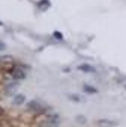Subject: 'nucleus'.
I'll return each mask as SVG.
<instances>
[{
  "instance_id": "obj_4",
  "label": "nucleus",
  "mask_w": 126,
  "mask_h": 127,
  "mask_svg": "<svg viewBox=\"0 0 126 127\" xmlns=\"http://www.w3.org/2000/svg\"><path fill=\"white\" fill-rule=\"evenodd\" d=\"M77 68L79 70L85 72V73H94L96 71V69L93 66L89 64H86V63L80 64L78 66Z\"/></svg>"
},
{
  "instance_id": "obj_11",
  "label": "nucleus",
  "mask_w": 126,
  "mask_h": 127,
  "mask_svg": "<svg viewBox=\"0 0 126 127\" xmlns=\"http://www.w3.org/2000/svg\"><path fill=\"white\" fill-rule=\"evenodd\" d=\"M54 35L56 38H58V39H61V38H63V35H62L61 33L59 32H58V31H56V32H54Z\"/></svg>"
},
{
  "instance_id": "obj_12",
  "label": "nucleus",
  "mask_w": 126,
  "mask_h": 127,
  "mask_svg": "<svg viewBox=\"0 0 126 127\" xmlns=\"http://www.w3.org/2000/svg\"><path fill=\"white\" fill-rule=\"evenodd\" d=\"M6 45L2 41L0 40V51H2L6 49Z\"/></svg>"
},
{
  "instance_id": "obj_2",
  "label": "nucleus",
  "mask_w": 126,
  "mask_h": 127,
  "mask_svg": "<svg viewBox=\"0 0 126 127\" xmlns=\"http://www.w3.org/2000/svg\"><path fill=\"white\" fill-rule=\"evenodd\" d=\"M12 76L15 79H22L25 77V72L19 67H15L11 71Z\"/></svg>"
},
{
  "instance_id": "obj_7",
  "label": "nucleus",
  "mask_w": 126,
  "mask_h": 127,
  "mask_svg": "<svg viewBox=\"0 0 126 127\" xmlns=\"http://www.w3.org/2000/svg\"><path fill=\"white\" fill-rule=\"evenodd\" d=\"M25 99V97L24 95H23L22 94H19V95H16L14 99V103L16 105H20L24 102Z\"/></svg>"
},
{
  "instance_id": "obj_10",
  "label": "nucleus",
  "mask_w": 126,
  "mask_h": 127,
  "mask_svg": "<svg viewBox=\"0 0 126 127\" xmlns=\"http://www.w3.org/2000/svg\"><path fill=\"white\" fill-rule=\"evenodd\" d=\"M16 85L14 84H11L7 87V91L9 93H13L16 91Z\"/></svg>"
},
{
  "instance_id": "obj_5",
  "label": "nucleus",
  "mask_w": 126,
  "mask_h": 127,
  "mask_svg": "<svg viewBox=\"0 0 126 127\" xmlns=\"http://www.w3.org/2000/svg\"><path fill=\"white\" fill-rule=\"evenodd\" d=\"M50 5L49 0H40L38 3V7L42 11H44L49 8Z\"/></svg>"
},
{
  "instance_id": "obj_1",
  "label": "nucleus",
  "mask_w": 126,
  "mask_h": 127,
  "mask_svg": "<svg viewBox=\"0 0 126 127\" xmlns=\"http://www.w3.org/2000/svg\"><path fill=\"white\" fill-rule=\"evenodd\" d=\"M60 124V118L58 115H52L48 117L43 122L44 127H58Z\"/></svg>"
},
{
  "instance_id": "obj_9",
  "label": "nucleus",
  "mask_w": 126,
  "mask_h": 127,
  "mask_svg": "<svg viewBox=\"0 0 126 127\" xmlns=\"http://www.w3.org/2000/svg\"><path fill=\"white\" fill-rule=\"evenodd\" d=\"M84 89H85V91L86 92V93H96V90L93 88V87L90 86H85L84 87Z\"/></svg>"
},
{
  "instance_id": "obj_3",
  "label": "nucleus",
  "mask_w": 126,
  "mask_h": 127,
  "mask_svg": "<svg viewBox=\"0 0 126 127\" xmlns=\"http://www.w3.org/2000/svg\"><path fill=\"white\" fill-rule=\"evenodd\" d=\"M28 108L35 112H43L44 110L43 105L36 100H32L27 104Z\"/></svg>"
},
{
  "instance_id": "obj_6",
  "label": "nucleus",
  "mask_w": 126,
  "mask_h": 127,
  "mask_svg": "<svg viewBox=\"0 0 126 127\" xmlns=\"http://www.w3.org/2000/svg\"><path fill=\"white\" fill-rule=\"evenodd\" d=\"M98 125L100 127H112L114 125V123L108 120H99L97 122Z\"/></svg>"
},
{
  "instance_id": "obj_13",
  "label": "nucleus",
  "mask_w": 126,
  "mask_h": 127,
  "mask_svg": "<svg viewBox=\"0 0 126 127\" xmlns=\"http://www.w3.org/2000/svg\"><path fill=\"white\" fill-rule=\"evenodd\" d=\"M1 25H2V22H1V21H0V26H1Z\"/></svg>"
},
{
  "instance_id": "obj_8",
  "label": "nucleus",
  "mask_w": 126,
  "mask_h": 127,
  "mask_svg": "<svg viewBox=\"0 0 126 127\" xmlns=\"http://www.w3.org/2000/svg\"><path fill=\"white\" fill-rule=\"evenodd\" d=\"M75 120H76L77 122L79 123V124H81V125H84V124H85L86 122V118H85V116L82 115H77L76 117Z\"/></svg>"
}]
</instances>
